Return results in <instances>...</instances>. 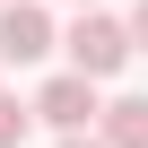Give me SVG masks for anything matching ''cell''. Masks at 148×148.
<instances>
[{
	"label": "cell",
	"instance_id": "obj_1",
	"mask_svg": "<svg viewBox=\"0 0 148 148\" xmlns=\"http://www.w3.org/2000/svg\"><path fill=\"white\" fill-rule=\"evenodd\" d=\"M61 52H70V70L96 87V79H113V70L131 61V35H122V18H105V9H79V26L61 35Z\"/></svg>",
	"mask_w": 148,
	"mask_h": 148
},
{
	"label": "cell",
	"instance_id": "obj_2",
	"mask_svg": "<svg viewBox=\"0 0 148 148\" xmlns=\"http://www.w3.org/2000/svg\"><path fill=\"white\" fill-rule=\"evenodd\" d=\"M26 113H35V122H52L61 139H79V131L96 122V87L79 79V70H61V79H44V87L26 96Z\"/></svg>",
	"mask_w": 148,
	"mask_h": 148
},
{
	"label": "cell",
	"instance_id": "obj_3",
	"mask_svg": "<svg viewBox=\"0 0 148 148\" xmlns=\"http://www.w3.org/2000/svg\"><path fill=\"white\" fill-rule=\"evenodd\" d=\"M61 44L52 9H35V0H0V61H44Z\"/></svg>",
	"mask_w": 148,
	"mask_h": 148
},
{
	"label": "cell",
	"instance_id": "obj_4",
	"mask_svg": "<svg viewBox=\"0 0 148 148\" xmlns=\"http://www.w3.org/2000/svg\"><path fill=\"white\" fill-rule=\"evenodd\" d=\"M96 148H148V96L96 105Z\"/></svg>",
	"mask_w": 148,
	"mask_h": 148
},
{
	"label": "cell",
	"instance_id": "obj_5",
	"mask_svg": "<svg viewBox=\"0 0 148 148\" xmlns=\"http://www.w3.org/2000/svg\"><path fill=\"white\" fill-rule=\"evenodd\" d=\"M35 131V113H26V96H9V87H0V148H18Z\"/></svg>",
	"mask_w": 148,
	"mask_h": 148
},
{
	"label": "cell",
	"instance_id": "obj_6",
	"mask_svg": "<svg viewBox=\"0 0 148 148\" xmlns=\"http://www.w3.org/2000/svg\"><path fill=\"white\" fill-rule=\"evenodd\" d=\"M122 35H131V52H148V0L131 9V26H122Z\"/></svg>",
	"mask_w": 148,
	"mask_h": 148
},
{
	"label": "cell",
	"instance_id": "obj_7",
	"mask_svg": "<svg viewBox=\"0 0 148 148\" xmlns=\"http://www.w3.org/2000/svg\"><path fill=\"white\" fill-rule=\"evenodd\" d=\"M52 148H96V131H79V139H52Z\"/></svg>",
	"mask_w": 148,
	"mask_h": 148
},
{
	"label": "cell",
	"instance_id": "obj_8",
	"mask_svg": "<svg viewBox=\"0 0 148 148\" xmlns=\"http://www.w3.org/2000/svg\"><path fill=\"white\" fill-rule=\"evenodd\" d=\"M79 9H87V0H79Z\"/></svg>",
	"mask_w": 148,
	"mask_h": 148
}]
</instances>
